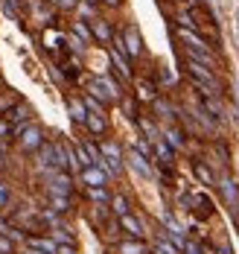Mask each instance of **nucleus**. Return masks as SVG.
<instances>
[{
  "instance_id": "1",
  "label": "nucleus",
  "mask_w": 239,
  "mask_h": 254,
  "mask_svg": "<svg viewBox=\"0 0 239 254\" xmlns=\"http://www.w3.org/2000/svg\"><path fill=\"white\" fill-rule=\"evenodd\" d=\"M90 88H93V94H96V96H105V99L117 96V88H114L108 79H93V85H90Z\"/></svg>"
},
{
  "instance_id": "2",
  "label": "nucleus",
  "mask_w": 239,
  "mask_h": 254,
  "mask_svg": "<svg viewBox=\"0 0 239 254\" xmlns=\"http://www.w3.org/2000/svg\"><path fill=\"white\" fill-rule=\"evenodd\" d=\"M38 143H41V131H38V128H27V131H24L21 146H24V149H35Z\"/></svg>"
},
{
  "instance_id": "3",
  "label": "nucleus",
  "mask_w": 239,
  "mask_h": 254,
  "mask_svg": "<svg viewBox=\"0 0 239 254\" xmlns=\"http://www.w3.org/2000/svg\"><path fill=\"white\" fill-rule=\"evenodd\" d=\"M190 70H193V76H199L201 82H207V85H213V79H210V73H207V70H201L199 64H190Z\"/></svg>"
},
{
  "instance_id": "4",
  "label": "nucleus",
  "mask_w": 239,
  "mask_h": 254,
  "mask_svg": "<svg viewBox=\"0 0 239 254\" xmlns=\"http://www.w3.org/2000/svg\"><path fill=\"white\" fill-rule=\"evenodd\" d=\"M9 199H12L9 184H6V181H0V208H6V205H9Z\"/></svg>"
},
{
  "instance_id": "5",
  "label": "nucleus",
  "mask_w": 239,
  "mask_h": 254,
  "mask_svg": "<svg viewBox=\"0 0 239 254\" xmlns=\"http://www.w3.org/2000/svg\"><path fill=\"white\" fill-rule=\"evenodd\" d=\"M128 53H140V38H137L134 30H131V35H128Z\"/></svg>"
},
{
  "instance_id": "6",
  "label": "nucleus",
  "mask_w": 239,
  "mask_h": 254,
  "mask_svg": "<svg viewBox=\"0 0 239 254\" xmlns=\"http://www.w3.org/2000/svg\"><path fill=\"white\" fill-rule=\"evenodd\" d=\"M70 111H73V117H76V120H88V114H85V108H82L79 102H70Z\"/></svg>"
},
{
  "instance_id": "7",
  "label": "nucleus",
  "mask_w": 239,
  "mask_h": 254,
  "mask_svg": "<svg viewBox=\"0 0 239 254\" xmlns=\"http://www.w3.org/2000/svg\"><path fill=\"white\" fill-rule=\"evenodd\" d=\"M30 246H32V249H44V252H53V243H47V240H32Z\"/></svg>"
},
{
  "instance_id": "8",
  "label": "nucleus",
  "mask_w": 239,
  "mask_h": 254,
  "mask_svg": "<svg viewBox=\"0 0 239 254\" xmlns=\"http://www.w3.org/2000/svg\"><path fill=\"white\" fill-rule=\"evenodd\" d=\"M88 126L93 128V131H99V128H102V120H99V117H88Z\"/></svg>"
},
{
  "instance_id": "9",
  "label": "nucleus",
  "mask_w": 239,
  "mask_h": 254,
  "mask_svg": "<svg viewBox=\"0 0 239 254\" xmlns=\"http://www.w3.org/2000/svg\"><path fill=\"white\" fill-rule=\"evenodd\" d=\"M96 35H99V38H108V27H105V24H96Z\"/></svg>"
},
{
  "instance_id": "10",
  "label": "nucleus",
  "mask_w": 239,
  "mask_h": 254,
  "mask_svg": "<svg viewBox=\"0 0 239 254\" xmlns=\"http://www.w3.org/2000/svg\"><path fill=\"white\" fill-rule=\"evenodd\" d=\"M76 32H79V35H82V38H85V41H88L90 35H88V30H85V27H82V24H76Z\"/></svg>"
},
{
  "instance_id": "11",
  "label": "nucleus",
  "mask_w": 239,
  "mask_h": 254,
  "mask_svg": "<svg viewBox=\"0 0 239 254\" xmlns=\"http://www.w3.org/2000/svg\"><path fill=\"white\" fill-rule=\"evenodd\" d=\"M9 249H12V246H9V243H6V240L0 237V252H9Z\"/></svg>"
},
{
  "instance_id": "12",
  "label": "nucleus",
  "mask_w": 239,
  "mask_h": 254,
  "mask_svg": "<svg viewBox=\"0 0 239 254\" xmlns=\"http://www.w3.org/2000/svg\"><path fill=\"white\" fill-rule=\"evenodd\" d=\"M56 3H59V6H73L76 0H56Z\"/></svg>"
},
{
  "instance_id": "13",
  "label": "nucleus",
  "mask_w": 239,
  "mask_h": 254,
  "mask_svg": "<svg viewBox=\"0 0 239 254\" xmlns=\"http://www.w3.org/2000/svg\"><path fill=\"white\" fill-rule=\"evenodd\" d=\"M9 102H12V99H0V108H6V105H9Z\"/></svg>"
},
{
  "instance_id": "14",
  "label": "nucleus",
  "mask_w": 239,
  "mask_h": 254,
  "mask_svg": "<svg viewBox=\"0 0 239 254\" xmlns=\"http://www.w3.org/2000/svg\"><path fill=\"white\" fill-rule=\"evenodd\" d=\"M3 134H6V126H3V123H0V137H3Z\"/></svg>"
},
{
  "instance_id": "15",
  "label": "nucleus",
  "mask_w": 239,
  "mask_h": 254,
  "mask_svg": "<svg viewBox=\"0 0 239 254\" xmlns=\"http://www.w3.org/2000/svg\"><path fill=\"white\" fill-rule=\"evenodd\" d=\"M108 3H111V6H117V3H120V0H108Z\"/></svg>"
}]
</instances>
